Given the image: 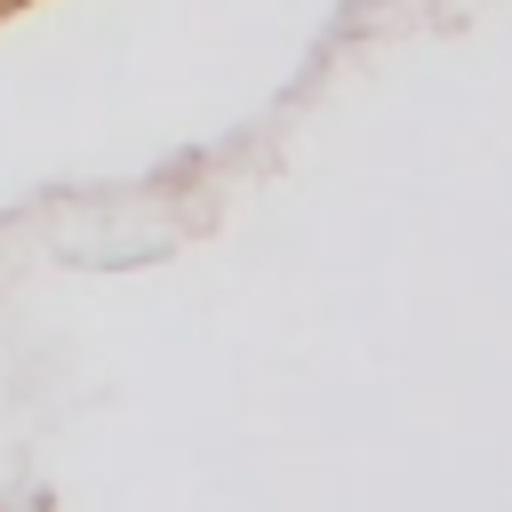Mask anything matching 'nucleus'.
Instances as JSON below:
<instances>
[{
	"mask_svg": "<svg viewBox=\"0 0 512 512\" xmlns=\"http://www.w3.org/2000/svg\"><path fill=\"white\" fill-rule=\"evenodd\" d=\"M16 8H24V0H0V16H16Z\"/></svg>",
	"mask_w": 512,
	"mask_h": 512,
	"instance_id": "f257e3e1",
	"label": "nucleus"
}]
</instances>
